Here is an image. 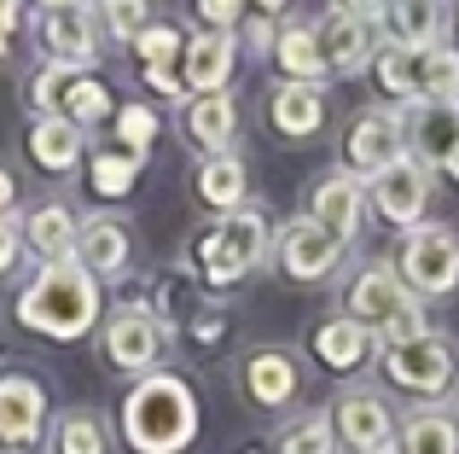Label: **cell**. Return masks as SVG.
Masks as SVG:
<instances>
[{"instance_id":"obj_1","label":"cell","mask_w":459,"mask_h":454,"mask_svg":"<svg viewBox=\"0 0 459 454\" xmlns=\"http://www.w3.org/2000/svg\"><path fill=\"white\" fill-rule=\"evenodd\" d=\"M123 437L134 454H180L198 437V397L180 373H146L134 379L123 402Z\"/></svg>"},{"instance_id":"obj_2","label":"cell","mask_w":459,"mask_h":454,"mask_svg":"<svg viewBox=\"0 0 459 454\" xmlns=\"http://www.w3.org/2000/svg\"><path fill=\"white\" fill-rule=\"evenodd\" d=\"M18 320L30 332H41V338H58V344L82 338V332L100 320V280H93L76 257L41 262V274L18 292Z\"/></svg>"},{"instance_id":"obj_3","label":"cell","mask_w":459,"mask_h":454,"mask_svg":"<svg viewBox=\"0 0 459 454\" xmlns=\"http://www.w3.org/2000/svg\"><path fill=\"white\" fill-rule=\"evenodd\" d=\"M268 216L262 210H233L198 239V262H204V280L210 285H238L262 257H268Z\"/></svg>"},{"instance_id":"obj_4","label":"cell","mask_w":459,"mask_h":454,"mask_svg":"<svg viewBox=\"0 0 459 454\" xmlns=\"http://www.w3.org/2000/svg\"><path fill=\"white\" fill-rule=\"evenodd\" d=\"M395 274H402V285L413 297H448L459 285V233L442 222H425L413 233H402Z\"/></svg>"},{"instance_id":"obj_5","label":"cell","mask_w":459,"mask_h":454,"mask_svg":"<svg viewBox=\"0 0 459 454\" xmlns=\"http://www.w3.org/2000/svg\"><path fill=\"white\" fill-rule=\"evenodd\" d=\"M343 158H349V175L372 181L384 175L390 163L407 158V111H390V105H372L349 123V140H343Z\"/></svg>"},{"instance_id":"obj_6","label":"cell","mask_w":459,"mask_h":454,"mask_svg":"<svg viewBox=\"0 0 459 454\" xmlns=\"http://www.w3.org/2000/svg\"><path fill=\"white\" fill-rule=\"evenodd\" d=\"M384 373H390V385L413 390V397H442L459 373V350L442 332H425V338L402 344V350H384Z\"/></svg>"},{"instance_id":"obj_7","label":"cell","mask_w":459,"mask_h":454,"mask_svg":"<svg viewBox=\"0 0 459 454\" xmlns=\"http://www.w3.org/2000/svg\"><path fill=\"white\" fill-rule=\"evenodd\" d=\"M163 344H169V327L157 315H146V309H123V315H111V320H105V332H100L105 362H111L117 373H134V379L157 373Z\"/></svg>"},{"instance_id":"obj_8","label":"cell","mask_w":459,"mask_h":454,"mask_svg":"<svg viewBox=\"0 0 459 454\" xmlns=\"http://www.w3.org/2000/svg\"><path fill=\"white\" fill-rule=\"evenodd\" d=\"M367 205L378 210L390 227H402V233H413V227H425V210H430V170L407 152L402 163H390L384 175H372L367 181Z\"/></svg>"},{"instance_id":"obj_9","label":"cell","mask_w":459,"mask_h":454,"mask_svg":"<svg viewBox=\"0 0 459 454\" xmlns=\"http://www.w3.org/2000/svg\"><path fill=\"white\" fill-rule=\"evenodd\" d=\"M332 425H337V443H343L349 454H378V449H395V408L378 397V390H367V385H355V390H343L337 397V408H332Z\"/></svg>"},{"instance_id":"obj_10","label":"cell","mask_w":459,"mask_h":454,"mask_svg":"<svg viewBox=\"0 0 459 454\" xmlns=\"http://www.w3.org/2000/svg\"><path fill=\"white\" fill-rule=\"evenodd\" d=\"M273 257H280V268L291 274V280H332L337 274V262H343V245H337L332 233H325L314 216H297V222H285L280 227V239H273Z\"/></svg>"},{"instance_id":"obj_11","label":"cell","mask_w":459,"mask_h":454,"mask_svg":"<svg viewBox=\"0 0 459 454\" xmlns=\"http://www.w3.org/2000/svg\"><path fill=\"white\" fill-rule=\"evenodd\" d=\"M413 303V292L402 285V274H395V262H372V268H360L355 280H349V297H343V309H349V320H360V327L378 338L384 327H390L402 309Z\"/></svg>"},{"instance_id":"obj_12","label":"cell","mask_w":459,"mask_h":454,"mask_svg":"<svg viewBox=\"0 0 459 454\" xmlns=\"http://www.w3.org/2000/svg\"><path fill=\"white\" fill-rule=\"evenodd\" d=\"M314 41H320L325 76H360V70H372V53H378V30L337 6L314 18Z\"/></svg>"},{"instance_id":"obj_13","label":"cell","mask_w":459,"mask_h":454,"mask_svg":"<svg viewBox=\"0 0 459 454\" xmlns=\"http://www.w3.org/2000/svg\"><path fill=\"white\" fill-rule=\"evenodd\" d=\"M233 65H238V35L233 30H198L186 41V53H180V82H186L192 100H204V93H227Z\"/></svg>"},{"instance_id":"obj_14","label":"cell","mask_w":459,"mask_h":454,"mask_svg":"<svg viewBox=\"0 0 459 454\" xmlns=\"http://www.w3.org/2000/svg\"><path fill=\"white\" fill-rule=\"evenodd\" d=\"M47 432V390L30 373H0V443L6 449H30Z\"/></svg>"},{"instance_id":"obj_15","label":"cell","mask_w":459,"mask_h":454,"mask_svg":"<svg viewBox=\"0 0 459 454\" xmlns=\"http://www.w3.org/2000/svg\"><path fill=\"white\" fill-rule=\"evenodd\" d=\"M41 53H47V65L93 70V58H100V23H93V12L88 6L41 12Z\"/></svg>"},{"instance_id":"obj_16","label":"cell","mask_w":459,"mask_h":454,"mask_svg":"<svg viewBox=\"0 0 459 454\" xmlns=\"http://www.w3.org/2000/svg\"><path fill=\"white\" fill-rule=\"evenodd\" d=\"M360 210H367V181L349 175V170H332L320 187H314V210H308V216L349 250L360 239Z\"/></svg>"},{"instance_id":"obj_17","label":"cell","mask_w":459,"mask_h":454,"mask_svg":"<svg viewBox=\"0 0 459 454\" xmlns=\"http://www.w3.org/2000/svg\"><path fill=\"white\" fill-rule=\"evenodd\" d=\"M245 390H250V402H262V408H285V402L303 390V367H297L291 350L262 344V350L245 355Z\"/></svg>"},{"instance_id":"obj_18","label":"cell","mask_w":459,"mask_h":454,"mask_svg":"<svg viewBox=\"0 0 459 454\" xmlns=\"http://www.w3.org/2000/svg\"><path fill=\"white\" fill-rule=\"evenodd\" d=\"M407 152H413L425 170H448V158L459 152V100L454 105H413Z\"/></svg>"},{"instance_id":"obj_19","label":"cell","mask_w":459,"mask_h":454,"mask_svg":"<svg viewBox=\"0 0 459 454\" xmlns=\"http://www.w3.org/2000/svg\"><path fill=\"white\" fill-rule=\"evenodd\" d=\"M442 23H448V0H390L384 41L407 47V53H430L442 47Z\"/></svg>"},{"instance_id":"obj_20","label":"cell","mask_w":459,"mask_h":454,"mask_svg":"<svg viewBox=\"0 0 459 454\" xmlns=\"http://www.w3.org/2000/svg\"><path fill=\"white\" fill-rule=\"evenodd\" d=\"M238 135V105L233 93H204V100H186V140L204 152V158H227Z\"/></svg>"},{"instance_id":"obj_21","label":"cell","mask_w":459,"mask_h":454,"mask_svg":"<svg viewBox=\"0 0 459 454\" xmlns=\"http://www.w3.org/2000/svg\"><path fill=\"white\" fill-rule=\"evenodd\" d=\"M76 239H82V222L70 205H35L23 216V250H35L41 262H70Z\"/></svg>"},{"instance_id":"obj_22","label":"cell","mask_w":459,"mask_h":454,"mask_svg":"<svg viewBox=\"0 0 459 454\" xmlns=\"http://www.w3.org/2000/svg\"><path fill=\"white\" fill-rule=\"evenodd\" d=\"M268 117H273V128H280L285 140H303V135H320L325 100H320L314 82H280V88L268 93Z\"/></svg>"},{"instance_id":"obj_23","label":"cell","mask_w":459,"mask_h":454,"mask_svg":"<svg viewBox=\"0 0 459 454\" xmlns=\"http://www.w3.org/2000/svg\"><path fill=\"white\" fill-rule=\"evenodd\" d=\"M140 65H146V82L157 93H169V100H180L186 93V82H180V53H186V41H180L175 23H152L146 35L134 41Z\"/></svg>"},{"instance_id":"obj_24","label":"cell","mask_w":459,"mask_h":454,"mask_svg":"<svg viewBox=\"0 0 459 454\" xmlns=\"http://www.w3.org/2000/svg\"><path fill=\"white\" fill-rule=\"evenodd\" d=\"M76 262L93 274V280H111V274H123V268H128V227H123V222H111V216L82 222Z\"/></svg>"},{"instance_id":"obj_25","label":"cell","mask_w":459,"mask_h":454,"mask_svg":"<svg viewBox=\"0 0 459 454\" xmlns=\"http://www.w3.org/2000/svg\"><path fill=\"white\" fill-rule=\"evenodd\" d=\"M82 128L70 123V117H35L30 123V158L41 163V170H53V175H65V170H76L82 163Z\"/></svg>"},{"instance_id":"obj_26","label":"cell","mask_w":459,"mask_h":454,"mask_svg":"<svg viewBox=\"0 0 459 454\" xmlns=\"http://www.w3.org/2000/svg\"><path fill=\"white\" fill-rule=\"evenodd\" d=\"M273 65L285 70V82H314V88H320L325 58H320V41H314V18H291V23H280V41H273Z\"/></svg>"},{"instance_id":"obj_27","label":"cell","mask_w":459,"mask_h":454,"mask_svg":"<svg viewBox=\"0 0 459 454\" xmlns=\"http://www.w3.org/2000/svg\"><path fill=\"white\" fill-rule=\"evenodd\" d=\"M378 350V338H372L360 320H349V315H337V320H325L320 332H314V355H320L332 373H349V367H360L367 355Z\"/></svg>"},{"instance_id":"obj_28","label":"cell","mask_w":459,"mask_h":454,"mask_svg":"<svg viewBox=\"0 0 459 454\" xmlns=\"http://www.w3.org/2000/svg\"><path fill=\"white\" fill-rule=\"evenodd\" d=\"M47 454H111V425L93 408H70L47 425Z\"/></svg>"},{"instance_id":"obj_29","label":"cell","mask_w":459,"mask_h":454,"mask_svg":"<svg viewBox=\"0 0 459 454\" xmlns=\"http://www.w3.org/2000/svg\"><path fill=\"white\" fill-rule=\"evenodd\" d=\"M245 193H250V175L245 163L227 152V158H204L198 170V198L210 210H221V216H233V210H245Z\"/></svg>"},{"instance_id":"obj_30","label":"cell","mask_w":459,"mask_h":454,"mask_svg":"<svg viewBox=\"0 0 459 454\" xmlns=\"http://www.w3.org/2000/svg\"><path fill=\"white\" fill-rule=\"evenodd\" d=\"M395 449L402 454H459V420L442 408H419L413 420L395 432Z\"/></svg>"},{"instance_id":"obj_31","label":"cell","mask_w":459,"mask_h":454,"mask_svg":"<svg viewBox=\"0 0 459 454\" xmlns=\"http://www.w3.org/2000/svg\"><path fill=\"white\" fill-rule=\"evenodd\" d=\"M459 100V53L448 41L419 53V105H454Z\"/></svg>"},{"instance_id":"obj_32","label":"cell","mask_w":459,"mask_h":454,"mask_svg":"<svg viewBox=\"0 0 459 454\" xmlns=\"http://www.w3.org/2000/svg\"><path fill=\"white\" fill-rule=\"evenodd\" d=\"M372 76L384 82L390 100L419 105V53H407V47H395V41H378V53H372Z\"/></svg>"},{"instance_id":"obj_33","label":"cell","mask_w":459,"mask_h":454,"mask_svg":"<svg viewBox=\"0 0 459 454\" xmlns=\"http://www.w3.org/2000/svg\"><path fill=\"white\" fill-rule=\"evenodd\" d=\"M93 23H100L111 41L134 47L152 30V0H93Z\"/></svg>"},{"instance_id":"obj_34","label":"cell","mask_w":459,"mask_h":454,"mask_svg":"<svg viewBox=\"0 0 459 454\" xmlns=\"http://www.w3.org/2000/svg\"><path fill=\"white\" fill-rule=\"evenodd\" d=\"M58 117H70L76 128L105 123V117H111V93H105V82H93L88 70H76L70 88H65V100H58Z\"/></svg>"},{"instance_id":"obj_35","label":"cell","mask_w":459,"mask_h":454,"mask_svg":"<svg viewBox=\"0 0 459 454\" xmlns=\"http://www.w3.org/2000/svg\"><path fill=\"white\" fill-rule=\"evenodd\" d=\"M337 425L332 414H303V420H291L280 432V454H337Z\"/></svg>"},{"instance_id":"obj_36","label":"cell","mask_w":459,"mask_h":454,"mask_svg":"<svg viewBox=\"0 0 459 454\" xmlns=\"http://www.w3.org/2000/svg\"><path fill=\"white\" fill-rule=\"evenodd\" d=\"M88 181H93V193H100V198H123L128 187L140 181V158H128V152H100Z\"/></svg>"},{"instance_id":"obj_37","label":"cell","mask_w":459,"mask_h":454,"mask_svg":"<svg viewBox=\"0 0 459 454\" xmlns=\"http://www.w3.org/2000/svg\"><path fill=\"white\" fill-rule=\"evenodd\" d=\"M117 140L128 146V158H146L152 140H157V111L152 105H123L117 111Z\"/></svg>"},{"instance_id":"obj_38","label":"cell","mask_w":459,"mask_h":454,"mask_svg":"<svg viewBox=\"0 0 459 454\" xmlns=\"http://www.w3.org/2000/svg\"><path fill=\"white\" fill-rule=\"evenodd\" d=\"M245 6H250V0H198V18L210 23V30H233Z\"/></svg>"},{"instance_id":"obj_39","label":"cell","mask_w":459,"mask_h":454,"mask_svg":"<svg viewBox=\"0 0 459 454\" xmlns=\"http://www.w3.org/2000/svg\"><path fill=\"white\" fill-rule=\"evenodd\" d=\"M18 257H23V222L18 216H0V274L18 268Z\"/></svg>"},{"instance_id":"obj_40","label":"cell","mask_w":459,"mask_h":454,"mask_svg":"<svg viewBox=\"0 0 459 454\" xmlns=\"http://www.w3.org/2000/svg\"><path fill=\"white\" fill-rule=\"evenodd\" d=\"M245 41H250V53H273V41H280V18H250Z\"/></svg>"},{"instance_id":"obj_41","label":"cell","mask_w":459,"mask_h":454,"mask_svg":"<svg viewBox=\"0 0 459 454\" xmlns=\"http://www.w3.org/2000/svg\"><path fill=\"white\" fill-rule=\"evenodd\" d=\"M337 12H349V18H360V23H384L390 0H337Z\"/></svg>"},{"instance_id":"obj_42","label":"cell","mask_w":459,"mask_h":454,"mask_svg":"<svg viewBox=\"0 0 459 454\" xmlns=\"http://www.w3.org/2000/svg\"><path fill=\"white\" fill-rule=\"evenodd\" d=\"M18 12H23V0H0V58H6V47H12V30H18Z\"/></svg>"},{"instance_id":"obj_43","label":"cell","mask_w":459,"mask_h":454,"mask_svg":"<svg viewBox=\"0 0 459 454\" xmlns=\"http://www.w3.org/2000/svg\"><path fill=\"white\" fill-rule=\"evenodd\" d=\"M250 6H256V18H280V12L291 6V0H250Z\"/></svg>"},{"instance_id":"obj_44","label":"cell","mask_w":459,"mask_h":454,"mask_svg":"<svg viewBox=\"0 0 459 454\" xmlns=\"http://www.w3.org/2000/svg\"><path fill=\"white\" fill-rule=\"evenodd\" d=\"M12 198H18V187H12V175L0 170V216H6V210H12Z\"/></svg>"},{"instance_id":"obj_45","label":"cell","mask_w":459,"mask_h":454,"mask_svg":"<svg viewBox=\"0 0 459 454\" xmlns=\"http://www.w3.org/2000/svg\"><path fill=\"white\" fill-rule=\"evenodd\" d=\"M41 12H76V6H88V0H35Z\"/></svg>"},{"instance_id":"obj_46","label":"cell","mask_w":459,"mask_h":454,"mask_svg":"<svg viewBox=\"0 0 459 454\" xmlns=\"http://www.w3.org/2000/svg\"><path fill=\"white\" fill-rule=\"evenodd\" d=\"M448 175H454V181H459V152H454V158H448Z\"/></svg>"},{"instance_id":"obj_47","label":"cell","mask_w":459,"mask_h":454,"mask_svg":"<svg viewBox=\"0 0 459 454\" xmlns=\"http://www.w3.org/2000/svg\"><path fill=\"white\" fill-rule=\"evenodd\" d=\"M378 454H402V449H378Z\"/></svg>"},{"instance_id":"obj_48","label":"cell","mask_w":459,"mask_h":454,"mask_svg":"<svg viewBox=\"0 0 459 454\" xmlns=\"http://www.w3.org/2000/svg\"><path fill=\"white\" fill-rule=\"evenodd\" d=\"M0 454H18V449H0Z\"/></svg>"}]
</instances>
